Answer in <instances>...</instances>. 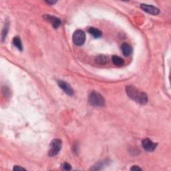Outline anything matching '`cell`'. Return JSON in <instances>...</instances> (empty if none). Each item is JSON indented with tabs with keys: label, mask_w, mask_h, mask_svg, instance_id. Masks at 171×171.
Segmentation results:
<instances>
[{
	"label": "cell",
	"mask_w": 171,
	"mask_h": 171,
	"mask_svg": "<svg viewBox=\"0 0 171 171\" xmlns=\"http://www.w3.org/2000/svg\"><path fill=\"white\" fill-rule=\"evenodd\" d=\"M126 92L130 99L140 104H145L148 101V97L145 92H140L133 86H127Z\"/></svg>",
	"instance_id": "6da1fadb"
},
{
	"label": "cell",
	"mask_w": 171,
	"mask_h": 171,
	"mask_svg": "<svg viewBox=\"0 0 171 171\" xmlns=\"http://www.w3.org/2000/svg\"><path fill=\"white\" fill-rule=\"evenodd\" d=\"M90 104L96 107H102L104 105V99L101 94L96 92H92L88 97Z\"/></svg>",
	"instance_id": "7a4b0ae2"
},
{
	"label": "cell",
	"mask_w": 171,
	"mask_h": 171,
	"mask_svg": "<svg viewBox=\"0 0 171 171\" xmlns=\"http://www.w3.org/2000/svg\"><path fill=\"white\" fill-rule=\"evenodd\" d=\"M62 146V142L59 138H56L51 141L48 150V155L50 156H55L60 151Z\"/></svg>",
	"instance_id": "3957f363"
},
{
	"label": "cell",
	"mask_w": 171,
	"mask_h": 171,
	"mask_svg": "<svg viewBox=\"0 0 171 171\" xmlns=\"http://www.w3.org/2000/svg\"><path fill=\"white\" fill-rule=\"evenodd\" d=\"M73 42L77 46H82L86 41V35L82 30L78 29L75 31L72 36Z\"/></svg>",
	"instance_id": "277c9868"
},
{
	"label": "cell",
	"mask_w": 171,
	"mask_h": 171,
	"mask_svg": "<svg viewBox=\"0 0 171 171\" xmlns=\"http://www.w3.org/2000/svg\"><path fill=\"white\" fill-rule=\"evenodd\" d=\"M142 146L143 148L147 152H153L157 146V144L153 142L149 138H145L142 141Z\"/></svg>",
	"instance_id": "5b68a950"
},
{
	"label": "cell",
	"mask_w": 171,
	"mask_h": 171,
	"mask_svg": "<svg viewBox=\"0 0 171 171\" xmlns=\"http://www.w3.org/2000/svg\"><path fill=\"white\" fill-rule=\"evenodd\" d=\"M43 18L48 22L50 23L54 28L57 29L61 26V20L59 18L55 17V16L51 15H43Z\"/></svg>",
	"instance_id": "8992f818"
},
{
	"label": "cell",
	"mask_w": 171,
	"mask_h": 171,
	"mask_svg": "<svg viewBox=\"0 0 171 171\" xmlns=\"http://www.w3.org/2000/svg\"><path fill=\"white\" fill-rule=\"evenodd\" d=\"M58 84L66 94L69 95V96H72L74 94V90H73L70 85L68 84L67 82H64L62 80H59L58 82Z\"/></svg>",
	"instance_id": "52a82bcc"
},
{
	"label": "cell",
	"mask_w": 171,
	"mask_h": 171,
	"mask_svg": "<svg viewBox=\"0 0 171 171\" xmlns=\"http://www.w3.org/2000/svg\"><path fill=\"white\" fill-rule=\"evenodd\" d=\"M140 8L143 11H145V12L150 13V14H152V15H158L160 12V11L158 8L154 7L153 5H151L141 4Z\"/></svg>",
	"instance_id": "ba28073f"
},
{
	"label": "cell",
	"mask_w": 171,
	"mask_h": 171,
	"mask_svg": "<svg viewBox=\"0 0 171 171\" xmlns=\"http://www.w3.org/2000/svg\"><path fill=\"white\" fill-rule=\"evenodd\" d=\"M121 50L122 52L124 54V56H128L132 52V48L128 43H124L121 46Z\"/></svg>",
	"instance_id": "9c48e42d"
},
{
	"label": "cell",
	"mask_w": 171,
	"mask_h": 171,
	"mask_svg": "<svg viewBox=\"0 0 171 171\" xmlns=\"http://www.w3.org/2000/svg\"><path fill=\"white\" fill-rule=\"evenodd\" d=\"M88 32L92 36L95 38H99L102 36V32L98 29L95 28H90L88 29Z\"/></svg>",
	"instance_id": "30bf717a"
},
{
	"label": "cell",
	"mask_w": 171,
	"mask_h": 171,
	"mask_svg": "<svg viewBox=\"0 0 171 171\" xmlns=\"http://www.w3.org/2000/svg\"><path fill=\"white\" fill-rule=\"evenodd\" d=\"M112 60L113 64H114L115 66H123L124 64L123 59L117 56H113L112 58Z\"/></svg>",
	"instance_id": "8fae6325"
},
{
	"label": "cell",
	"mask_w": 171,
	"mask_h": 171,
	"mask_svg": "<svg viewBox=\"0 0 171 171\" xmlns=\"http://www.w3.org/2000/svg\"><path fill=\"white\" fill-rule=\"evenodd\" d=\"M13 44L14 45L15 47L17 48L19 50L21 51L23 50L22 43H21V40L18 36L14 37V38L13 39Z\"/></svg>",
	"instance_id": "7c38bea8"
},
{
	"label": "cell",
	"mask_w": 171,
	"mask_h": 171,
	"mask_svg": "<svg viewBox=\"0 0 171 171\" xmlns=\"http://www.w3.org/2000/svg\"><path fill=\"white\" fill-rule=\"evenodd\" d=\"M96 61L97 63H98L100 64H106V63H108V61H109V59H108V56H99L96 58Z\"/></svg>",
	"instance_id": "4fadbf2b"
},
{
	"label": "cell",
	"mask_w": 171,
	"mask_h": 171,
	"mask_svg": "<svg viewBox=\"0 0 171 171\" xmlns=\"http://www.w3.org/2000/svg\"><path fill=\"white\" fill-rule=\"evenodd\" d=\"M61 167H62V169L64 170H70L72 169L71 165L68 163H67V162H65V163L62 164L61 165Z\"/></svg>",
	"instance_id": "5bb4252c"
},
{
	"label": "cell",
	"mask_w": 171,
	"mask_h": 171,
	"mask_svg": "<svg viewBox=\"0 0 171 171\" xmlns=\"http://www.w3.org/2000/svg\"><path fill=\"white\" fill-rule=\"evenodd\" d=\"M7 29H8V26H5L4 28V30H3L2 32V37H3V39H4L5 36H6L7 35Z\"/></svg>",
	"instance_id": "9a60e30c"
},
{
	"label": "cell",
	"mask_w": 171,
	"mask_h": 171,
	"mask_svg": "<svg viewBox=\"0 0 171 171\" xmlns=\"http://www.w3.org/2000/svg\"><path fill=\"white\" fill-rule=\"evenodd\" d=\"M130 170H134V171H136V170H142V169L141 168H140L139 167H138V166H133L131 169H130Z\"/></svg>",
	"instance_id": "2e32d148"
},
{
	"label": "cell",
	"mask_w": 171,
	"mask_h": 171,
	"mask_svg": "<svg viewBox=\"0 0 171 171\" xmlns=\"http://www.w3.org/2000/svg\"><path fill=\"white\" fill-rule=\"evenodd\" d=\"M13 170H26L25 169H23V168L22 167H21L20 166H15L14 167H13Z\"/></svg>",
	"instance_id": "e0dca14e"
},
{
	"label": "cell",
	"mask_w": 171,
	"mask_h": 171,
	"mask_svg": "<svg viewBox=\"0 0 171 171\" xmlns=\"http://www.w3.org/2000/svg\"><path fill=\"white\" fill-rule=\"evenodd\" d=\"M46 3H47L48 4H50V5H52V4H56V1H46Z\"/></svg>",
	"instance_id": "ac0fdd59"
}]
</instances>
